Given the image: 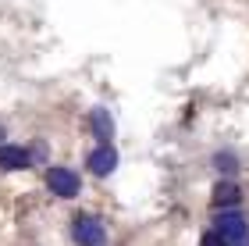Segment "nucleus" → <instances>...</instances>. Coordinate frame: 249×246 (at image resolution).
Segmentation results:
<instances>
[{
	"label": "nucleus",
	"mask_w": 249,
	"mask_h": 246,
	"mask_svg": "<svg viewBox=\"0 0 249 246\" xmlns=\"http://www.w3.org/2000/svg\"><path fill=\"white\" fill-rule=\"evenodd\" d=\"M242 200V189L235 182H217V189H213V204L217 207H239Z\"/></svg>",
	"instance_id": "obj_6"
},
{
	"label": "nucleus",
	"mask_w": 249,
	"mask_h": 246,
	"mask_svg": "<svg viewBox=\"0 0 249 246\" xmlns=\"http://www.w3.org/2000/svg\"><path fill=\"white\" fill-rule=\"evenodd\" d=\"M93 132H96L100 139H110V136H114V121H110V114H107L104 107L93 111Z\"/></svg>",
	"instance_id": "obj_7"
},
{
	"label": "nucleus",
	"mask_w": 249,
	"mask_h": 246,
	"mask_svg": "<svg viewBox=\"0 0 249 246\" xmlns=\"http://www.w3.org/2000/svg\"><path fill=\"white\" fill-rule=\"evenodd\" d=\"M203 246H224V239L217 236V232H207V236H203Z\"/></svg>",
	"instance_id": "obj_9"
},
{
	"label": "nucleus",
	"mask_w": 249,
	"mask_h": 246,
	"mask_svg": "<svg viewBox=\"0 0 249 246\" xmlns=\"http://www.w3.org/2000/svg\"><path fill=\"white\" fill-rule=\"evenodd\" d=\"M217 164H221V171H235V161L228 153H217Z\"/></svg>",
	"instance_id": "obj_8"
},
{
	"label": "nucleus",
	"mask_w": 249,
	"mask_h": 246,
	"mask_svg": "<svg viewBox=\"0 0 249 246\" xmlns=\"http://www.w3.org/2000/svg\"><path fill=\"white\" fill-rule=\"evenodd\" d=\"M71 232H75V243H78V246H104V239H107L104 225H100L96 218H89V214L78 218Z\"/></svg>",
	"instance_id": "obj_3"
},
{
	"label": "nucleus",
	"mask_w": 249,
	"mask_h": 246,
	"mask_svg": "<svg viewBox=\"0 0 249 246\" xmlns=\"http://www.w3.org/2000/svg\"><path fill=\"white\" fill-rule=\"evenodd\" d=\"M32 164V153L21 147H0V168L4 171H25Z\"/></svg>",
	"instance_id": "obj_5"
},
{
	"label": "nucleus",
	"mask_w": 249,
	"mask_h": 246,
	"mask_svg": "<svg viewBox=\"0 0 249 246\" xmlns=\"http://www.w3.org/2000/svg\"><path fill=\"white\" fill-rule=\"evenodd\" d=\"M0 139H4V129H0Z\"/></svg>",
	"instance_id": "obj_10"
},
{
	"label": "nucleus",
	"mask_w": 249,
	"mask_h": 246,
	"mask_svg": "<svg viewBox=\"0 0 249 246\" xmlns=\"http://www.w3.org/2000/svg\"><path fill=\"white\" fill-rule=\"evenodd\" d=\"M114 168H118V150L114 147L104 143V147H96L93 153H89V171L93 175H110Z\"/></svg>",
	"instance_id": "obj_4"
},
{
	"label": "nucleus",
	"mask_w": 249,
	"mask_h": 246,
	"mask_svg": "<svg viewBox=\"0 0 249 246\" xmlns=\"http://www.w3.org/2000/svg\"><path fill=\"white\" fill-rule=\"evenodd\" d=\"M47 186L53 196H78V189H82V182H78V175L71 171V168H50L47 171Z\"/></svg>",
	"instance_id": "obj_2"
},
{
	"label": "nucleus",
	"mask_w": 249,
	"mask_h": 246,
	"mask_svg": "<svg viewBox=\"0 0 249 246\" xmlns=\"http://www.w3.org/2000/svg\"><path fill=\"white\" fill-rule=\"evenodd\" d=\"M213 232L224 239V246H249V225L242 214H217Z\"/></svg>",
	"instance_id": "obj_1"
}]
</instances>
